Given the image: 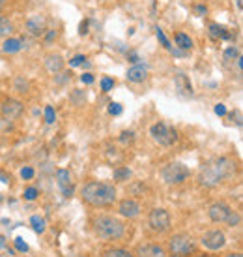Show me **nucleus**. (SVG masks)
Wrapping results in <instances>:
<instances>
[{"label": "nucleus", "instance_id": "nucleus-1", "mask_svg": "<svg viewBox=\"0 0 243 257\" xmlns=\"http://www.w3.org/2000/svg\"><path fill=\"white\" fill-rule=\"evenodd\" d=\"M83 199L92 207H109L116 201V190L112 184L88 182L83 188Z\"/></svg>", "mask_w": 243, "mask_h": 257}, {"label": "nucleus", "instance_id": "nucleus-2", "mask_svg": "<svg viewBox=\"0 0 243 257\" xmlns=\"http://www.w3.org/2000/svg\"><path fill=\"white\" fill-rule=\"evenodd\" d=\"M93 229L99 238L105 240H116L123 235V223L112 216H99L93 221Z\"/></svg>", "mask_w": 243, "mask_h": 257}, {"label": "nucleus", "instance_id": "nucleus-3", "mask_svg": "<svg viewBox=\"0 0 243 257\" xmlns=\"http://www.w3.org/2000/svg\"><path fill=\"white\" fill-rule=\"evenodd\" d=\"M150 134H152V137H153L159 145H163V147H170V145H174L178 141L176 130L163 122L153 124V126L150 128Z\"/></svg>", "mask_w": 243, "mask_h": 257}, {"label": "nucleus", "instance_id": "nucleus-4", "mask_svg": "<svg viewBox=\"0 0 243 257\" xmlns=\"http://www.w3.org/2000/svg\"><path fill=\"white\" fill-rule=\"evenodd\" d=\"M161 175H163V181L167 182V184H182V182L187 181L189 169H187L183 163L174 162V163H168Z\"/></svg>", "mask_w": 243, "mask_h": 257}, {"label": "nucleus", "instance_id": "nucleus-5", "mask_svg": "<svg viewBox=\"0 0 243 257\" xmlns=\"http://www.w3.org/2000/svg\"><path fill=\"white\" fill-rule=\"evenodd\" d=\"M168 246H170V252L174 256H187L195 250V242L189 235H176V237L170 238Z\"/></svg>", "mask_w": 243, "mask_h": 257}, {"label": "nucleus", "instance_id": "nucleus-6", "mask_svg": "<svg viewBox=\"0 0 243 257\" xmlns=\"http://www.w3.org/2000/svg\"><path fill=\"white\" fill-rule=\"evenodd\" d=\"M150 227L157 233H165L170 227V216L165 209H153L150 212Z\"/></svg>", "mask_w": 243, "mask_h": 257}, {"label": "nucleus", "instance_id": "nucleus-7", "mask_svg": "<svg viewBox=\"0 0 243 257\" xmlns=\"http://www.w3.org/2000/svg\"><path fill=\"white\" fill-rule=\"evenodd\" d=\"M198 182L202 184V186H206V188H215L221 181V177L217 175V171H215L213 163H206L204 167H202V171H200V175H198Z\"/></svg>", "mask_w": 243, "mask_h": 257}, {"label": "nucleus", "instance_id": "nucleus-8", "mask_svg": "<svg viewBox=\"0 0 243 257\" xmlns=\"http://www.w3.org/2000/svg\"><path fill=\"white\" fill-rule=\"evenodd\" d=\"M212 163H213L217 175L221 177V181L230 179L234 173H236V162L230 160V158H226V156H223V158H217V160H213Z\"/></svg>", "mask_w": 243, "mask_h": 257}, {"label": "nucleus", "instance_id": "nucleus-9", "mask_svg": "<svg viewBox=\"0 0 243 257\" xmlns=\"http://www.w3.org/2000/svg\"><path fill=\"white\" fill-rule=\"evenodd\" d=\"M2 116L4 118H9V120H15L19 118L21 114H23V104L19 102V100H4V104H2Z\"/></svg>", "mask_w": 243, "mask_h": 257}, {"label": "nucleus", "instance_id": "nucleus-10", "mask_svg": "<svg viewBox=\"0 0 243 257\" xmlns=\"http://www.w3.org/2000/svg\"><path fill=\"white\" fill-rule=\"evenodd\" d=\"M25 29L30 36H43L47 30V21L43 15H34V17H30L27 21V25H25Z\"/></svg>", "mask_w": 243, "mask_h": 257}, {"label": "nucleus", "instance_id": "nucleus-11", "mask_svg": "<svg viewBox=\"0 0 243 257\" xmlns=\"http://www.w3.org/2000/svg\"><path fill=\"white\" fill-rule=\"evenodd\" d=\"M202 244H204L208 250H221V248L226 244V238L221 231H210L206 233L204 238H202Z\"/></svg>", "mask_w": 243, "mask_h": 257}, {"label": "nucleus", "instance_id": "nucleus-12", "mask_svg": "<svg viewBox=\"0 0 243 257\" xmlns=\"http://www.w3.org/2000/svg\"><path fill=\"white\" fill-rule=\"evenodd\" d=\"M210 218H212V221H215V223H221V221H224V220L228 218V214L232 212L230 210V207L226 205V203H213L212 207H210Z\"/></svg>", "mask_w": 243, "mask_h": 257}, {"label": "nucleus", "instance_id": "nucleus-13", "mask_svg": "<svg viewBox=\"0 0 243 257\" xmlns=\"http://www.w3.org/2000/svg\"><path fill=\"white\" fill-rule=\"evenodd\" d=\"M56 181H58V186H60V190H62V193H64L65 197H71L73 186H71V175H69V171H65V169L56 171Z\"/></svg>", "mask_w": 243, "mask_h": 257}, {"label": "nucleus", "instance_id": "nucleus-14", "mask_svg": "<svg viewBox=\"0 0 243 257\" xmlns=\"http://www.w3.org/2000/svg\"><path fill=\"white\" fill-rule=\"evenodd\" d=\"M174 85H176L178 94L182 96V98H189V96H193V86H191V81H189V77L187 75L178 73V75L174 77Z\"/></svg>", "mask_w": 243, "mask_h": 257}, {"label": "nucleus", "instance_id": "nucleus-15", "mask_svg": "<svg viewBox=\"0 0 243 257\" xmlns=\"http://www.w3.org/2000/svg\"><path fill=\"white\" fill-rule=\"evenodd\" d=\"M140 212V205L135 199H123L120 203V214L125 216V218H135L139 216Z\"/></svg>", "mask_w": 243, "mask_h": 257}, {"label": "nucleus", "instance_id": "nucleus-16", "mask_svg": "<svg viewBox=\"0 0 243 257\" xmlns=\"http://www.w3.org/2000/svg\"><path fill=\"white\" fill-rule=\"evenodd\" d=\"M62 68H64V58L60 55H47L45 57V70L49 73L56 75L62 72Z\"/></svg>", "mask_w": 243, "mask_h": 257}, {"label": "nucleus", "instance_id": "nucleus-17", "mask_svg": "<svg viewBox=\"0 0 243 257\" xmlns=\"http://www.w3.org/2000/svg\"><path fill=\"white\" fill-rule=\"evenodd\" d=\"M146 75H148V68L142 66V64H137V66L127 70V79L131 83H140V81L146 79Z\"/></svg>", "mask_w": 243, "mask_h": 257}, {"label": "nucleus", "instance_id": "nucleus-18", "mask_svg": "<svg viewBox=\"0 0 243 257\" xmlns=\"http://www.w3.org/2000/svg\"><path fill=\"white\" fill-rule=\"evenodd\" d=\"M139 257H165V250L155 244H148V246L139 248Z\"/></svg>", "mask_w": 243, "mask_h": 257}, {"label": "nucleus", "instance_id": "nucleus-19", "mask_svg": "<svg viewBox=\"0 0 243 257\" xmlns=\"http://www.w3.org/2000/svg\"><path fill=\"white\" fill-rule=\"evenodd\" d=\"M23 47H25V45H23V39H17V38H8L4 43H2V51H4L6 55L19 53Z\"/></svg>", "mask_w": 243, "mask_h": 257}, {"label": "nucleus", "instance_id": "nucleus-20", "mask_svg": "<svg viewBox=\"0 0 243 257\" xmlns=\"http://www.w3.org/2000/svg\"><path fill=\"white\" fill-rule=\"evenodd\" d=\"M176 45L178 47H182V49H191L193 47V39L189 38L187 34H176Z\"/></svg>", "mask_w": 243, "mask_h": 257}, {"label": "nucleus", "instance_id": "nucleus-21", "mask_svg": "<svg viewBox=\"0 0 243 257\" xmlns=\"http://www.w3.org/2000/svg\"><path fill=\"white\" fill-rule=\"evenodd\" d=\"M210 34H212L213 38H226V39L232 38V36H230L223 27H219V25H210Z\"/></svg>", "mask_w": 243, "mask_h": 257}, {"label": "nucleus", "instance_id": "nucleus-22", "mask_svg": "<svg viewBox=\"0 0 243 257\" xmlns=\"http://www.w3.org/2000/svg\"><path fill=\"white\" fill-rule=\"evenodd\" d=\"M13 32V25L11 21L6 19V17H0V36H8Z\"/></svg>", "mask_w": 243, "mask_h": 257}, {"label": "nucleus", "instance_id": "nucleus-23", "mask_svg": "<svg viewBox=\"0 0 243 257\" xmlns=\"http://www.w3.org/2000/svg\"><path fill=\"white\" fill-rule=\"evenodd\" d=\"M30 223H32V227H34L36 233H43V231H45V220L39 218V216H32V218H30Z\"/></svg>", "mask_w": 243, "mask_h": 257}, {"label": "nucleus", "instance_id": "nucleus-24", "mask_svg": "<svg viewBox=\"0 0 243 257\" xmlns=\"http://www.w3.org/2000/svg\"><path fill=\"white\" fill-rule=\"evenodd\" d=\"M69 100H71L75 105H83L84 102H86V94H84V90H73V92L69 94Z\"/></svg>", "mask_w": 243, "mask_h": 257}, {"label": "nucleus", "instance_id": "nucleus-25", "mask_svg": "<svg viewBox=\"0 0 243 257\" xmlns=\"http://www.w3.org/2000/svg\"><path fill=\"white\" fill-rule=\"evenodd\" d=\"M129 177H131V171L127 167H116V169H114V179H116V181H127Z\"/></svg>", "mask_w": 243, "mask_h": 257}, {"label": "nucleus", "instance_id": "nucleus-26", "mask_svg": "<svg viewBox=\"0 0 243 257\" xmlns=\"http://www.w3.org/2000/svg\"><path fill=\"white\" fill-rule=\"evenodd\" d=\"M15 90L17 92H21V94H25V92H28V81L25 79V77H15Z\"/></svg>", "mask_w": 243, "mask_h": 257}, {"label": "nucleus", "instance_id": "nucleus-27", "mask_svg": "<svg viewBox=\"0 0 243 257\" xmlns=\"http://www.w3.org/2000/svg\"><path fill=\"white\" fill-rule=\"evenodd\" d=\"M238 57H240V53H238L236 47H228L224 51V60H226V62H232V60H236Z\"/></svg>", "mask_w": 243, "mask_h": 257}, {"label": "nucleus", "instance_id": "nucleus-28", "mask_svg": "<svg viewBox=\"0 0 243 257\" xmlns=\"http://www.w3.org/2000/svg\"><path fill=\"white\" fill-rule=\"evenodd\" d=\"M118 139H120V143L123 145H131L135 141V134H133V132H122V135Z\"/></svg>", "mask_w": 243, "mask_h": 257}, {"label": "nucleus", "instance_id": "nucleus-29", "mask_svg": "<svg viewBox=\"0 0 243 257\" xmlns=\"http://www.w3.org/2000/svg\"><path fill=\"white\" fill-rule=\"evenodd\" d=\"M240 214H236V212H230V214H228V218L224 220V221H226V223H228V225H230V227H236V225H240Z\"/></svg>", "mask_w": 243, "mask_h": 257}, {"label": "nucleus", "instance_id": "nucleus-30", "mask_svg": "<svg viewBox=\"0 0 243 257\" xmlns=\"http://www.w3.org/2000/svg\"><path fill=\"white\" fill-rule=\"evenodd\" d=\"M105 257H131V254L125 250H111L105 254Z\"/></svg>", "mask_w": 243, "mask_h": 257}, {"label": "nucleus", "instance_id": "nucleus-31", "mask_svg": "<svg viewBox=\"0 0 243 257\" xmlns=\"http://www.w3.org/2000/svg\"><path fill=\"white\" fill-rule=\"evenodd\" d=\"M112 86H114V81H112L111 77H103L101 79V90L103 92H109V90H112Z\"/></svg>", "mask_w": 243, "mask_h": 257}, {"label": "nucleus", "instance_id": "nucleus-32", "mask_svg": "<svg viewBox=\"0 0 243 257\" xmlns=\"http://www.w3.org/2000/svg\"><path fill=\"white\" fill-rule=\"evenodd\" d=\"M86 62V57L84 55H77V57H73L71 60H69V66H81V64H84Z\"/></svg>", "mask_w": 243, "mask_h": 257}, {"label": "nucleus", "instance_id": "nucleus-33", "mask_svg": "<svg viewBox=\"0 0 243 257\" xmlns=\"http://www.w3.org/2000/svg\"><path fill=\"white\" fill-rule=\"evenodd\" d=\"M45 120L49 124H53L55 122V109L49 105V107H45Z\"/></svg>", "mask_w": 243, "mask_h": 257}, {"label": "nucleus", "instance_id": "nucleus-34", "mask_svg": "<svg viewBox=\"0 0 243 257\" xmlns=\"http://www.w3.org/2000/svg\"><path fill=\"white\" fill-rule=\"evenodd\" d=\"M36 197H37V190H36V188H28V190L25 191V199L32 201V199H36Z\"/></svg>", "mask_w": 243, "mask_h": 257}, {"label": "nucleus", "instance_id": "nucleus-35", "mask_svg": "<svg viewBox=\"0 0 243 257\" xmlns=\"http://www.w3.org/2000/svg\"><path fill=\"white\" fill-rule=\"evenodd\" d=\"M15 248H17L19 252H28V244L23 242V238H15Z\"/></svg>", "mask_w": 243, "mask_h": 257}, {"label": "nucleus", "instance_id": "nucleus-36", "mask_svg": "<svg viewBox=\"0 0 243 257\" xmlns=\"http://www.w3.org/2000/svg\"><path fill=\"white\" fill-rule=\"evenodd\" d=\"M21 177H23L25 181H28V179H32V177H34V169H32V167H25V169L21 171Z\"/></svg>", "mask_w": 243, "mask_h": 257}, {"label": "nucleus", "instance_id": "nucleus-37", "mask_svg": "<svg viewBox=\"0 0 243 257\" xmlns=\"http://www.w3.org/2000/svg\"><path fill=\"white\" fill-rule=\"evenodd\" d=\"M45 43H51L53 39H56V30H45Z\"/></svg>", "mask_w": 243, "mask_h": 257}, {"label": "nucleus", "instance_id": "nucleus-38", "mask_svg": "<svg viewBox=\"0 0 243 257\" xmlns=\"http://www.w3.org/2000/svg\"><path fill=\"white\" fill-rule=\"evenodd\" d=\"M109 113L111 114H120L122 113V105L120 104H111L109 105Z\"/></svg>", "mask_w": 243, "mask_h": 257}, {"label": "nucleus", "instance_id": "nucleus-39", "mask_svg": "<svg viewBox=\"0 0 243 257\" xmlns=\"http://www.w3.org/2000/svg\"><path fill=\"white\" fill-rule=\"evenodd\" d=\"M81 81H83L84 85H92V83H93V75H92V73H83Z\"/></svg>", "mask_w": 243, "mask_h": 257}, {"label": "nucleus", "instance_id": "nucleus-40", "mask_svg": "<svg viewBox=\"0 0 243 257\" xmlns=\"http://www.w3.org/2000/svg\"><path fill=\"white\" fill-rule=\"evenodd\" d=\"M157 38L161 39V41H163V45H165V47L170 49V43H168V39L165 38V34H163V30H161V29L157 30Z\"/></svg>", "mask_w": 243, "mask_h": 257}, {"label": "nucleus", "instance_id": "nucleus-41", "mask_svg": "<svg viewBox=\"0 0 243 257\" xmlns=\"http://www.w3.org/2000/svg\"><path fill=\"white\" fill-rule=\"evenodd\" d=\"M215 114H219V116L226 114V107H224L223 104H217V105H215Z\"/></svg>", "mask_w": 243, "mask_h": 257}, {"label": "nucleus", "instance_id": "nucleus-42", "mask_svg": "<svg viewBox=\"0 0 243 257\" xmlns=\"http://www.w3.org/2000/svg\"><path fill=\"white\" fill-rule=\"evenodd\" d=\"M195 11L198 15H206V13H208V8H206V6H196Z\"/></svg>", "mask_w": 243, "mask_h": 257}, {"label": "nucleus", "instance_id": "nucleus-43", "mask_svg": "<svg viewBox=\"0 0 243 257\" xmlns=\"http://www.w3.org/2000/svg\"><path fill=\"white\" fill-rule=\"evenodd\" d=\"M86 29H88V23L84 21L83 25H81V34H86V32H88V30H86Z\"/></svg>", "mask_w": 243, "mask_h": 257}, {"label": "nucleus", "instance_id": "nucleus-44", "mask_svg": "<svg viewBox=\"0 0 243 257\" xmlns=\"http://www.w3.org/2000/svg\"><path fill=\"white\" fill-rule=\"evenodd\" d=\"M6 248V240H4V237L0 235V250H4Z\"/></svg>", "mask_w": 243, "mask_h": 257}, {"label": "nucleus", "instance_id": "nucleus-45", "mask_svg": "<svg viewBox=\"0 0 243 257\" xmlns=\"http://www.w3.org/2000/svg\"><path fill=\"white\" fill-rule=\"evenodd\" d=\"M6 2H8V0H0V11L4 10V6H6Z\"/></svg>", "mask_w": 243, "mask_h": 257}, {"label": "nucleus", "instance_id": "nucleus-46", "mask_svg": "<svg viewBox=\"0 0 243 257\" xmlns=\"http://www.w3.org/2000/svg\"><path fill=\"white\" fill-rule=\"evenodd\" d=\"M226 257H242V254H230V256H226Z\"/></svg>", "mask_w": 243, "mask_h": 257}, {"label": "nucleus", "instance_id": "nucleus-47", "mask_svg": "<svg viewBox=\"0 0 243 257\" xmlns=\"http://www.w3.org/2000/svg\"><path fill=\"white\" fill-rule=\"evenodd\" d=\"M11 256H13V252H11V250H9V254H8V257H11Z\"/></svg>", "mask_w": 243, "mask_h": 257}, {"label": "nucleus", "instance_id": "nucleus-48", "mask_svg": "<svg viewBox=\"0 0 243 257\" xmlns=\"http://www.w3.org/2000/svg\"><path fill=\"white\" fill-rule=\"evenodd\" d=\"M172 257H180V256H172Z\"/></svg>", "mask_w": 243, "mask_h": 257}]
</instances>
